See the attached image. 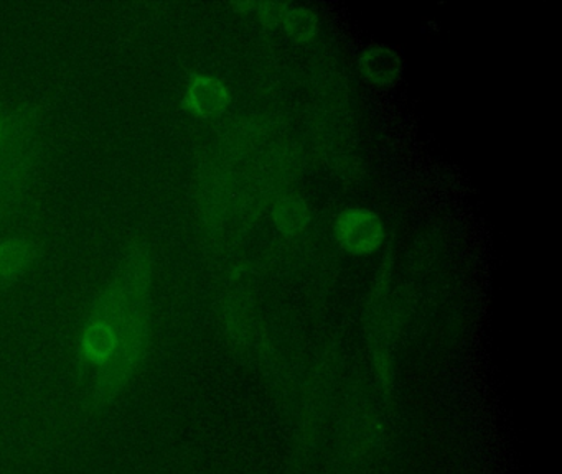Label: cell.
<instances>
[{"instance_id": "obj_1", "label": "cell", "mask_w": 562, "mask_h": 474, "mask_svg": "<svg viewBox=\"0 0 562 474\" xmlns=\"http://www.w3.org/2000/svg\"><path fill=\"white\" fill-rule=\"evenodd\" d=\"M38 157V121L19 111L0 127V216L11 213L31 187Z\"/></svg>"}, {"instance_id": "obj_2", "label": "cell", "mask_w": 562, "mask_h": 474, "mask_svg": "<svg viewBox=\"0 0 562 474\" xmlns=\"http://www.w3.org/2000/svg\"><path fill=\"white\" fill-rule=\"evenodd\" d=\"M121 318L123 308L120 300L110 286L103 289L94 296L87 319L81 326L78 339V359L81 371H100L117 348L120 339Z\"/></svg>"}, {"instance_id": "obj_3", "label": "cell", "mask_w": 562, "mask_h": 474, "mask_svg": "<svg viewBox=\"0 0 562 474\" xmlns=\"http://www.w3.org/2000/svg\"><path fill=\"white\" fill-rule=\"evenodd\" d=\"M337 237L351 253H371L381 246L383 224L376 214L363 207L344 211L337 219Z\"/></svg>"}, {"instance_id": "obj_4", "label": "cell", "mask_w": 562, "mask_h": 474, "mask_svg": "<svg viewBox=\"0 0 562 474\" xmlns=\"http://www.w3.org/2000/svg\"><path fill=\"white\" fill-rule=\"evenodd\" d=\"M186 104L200 117H215L228 105V91L218 79L195 76L187 89Z\"/></svg>"}, {"instance_id": "obj_5", "label": "cell", "mask_w": 562, "mask_h": 474, "mask_svg": "<svg viewBox=\"0 0 562 474\" xmlns=\"http://www.w3.org/2000/svg\"><path fill=\"white\" fill-rule=\"evenodd\" d=\"M37 256V247L25 237H11L0 242V280L19 279L25 270L31 269Z\"/></svg>"}, {"instance_id": "obj_6", "label": "cell", "mask_w": 562, "mask_h": 474, "mask_svg": "<svg viewBox=\"0 0 562 474\" xmlns=\"http://www.w3.org/2000/svg\"><path fill=\"white\" fill-rule=\"evenodd\" d=\"M279 213L282 214V217H279V224H284L285 229L291 226L297 227V224L304 226L301 221V213H304V210H299L297 201H292V203L285 201L284 210L279 211Z\"/></svg>"}, {"instance_id": "obj_7", "label": "cell", "mask_w": 562, "mask_h": 474, "mask_svg": "<svg viewBox=\"0 0 562 474\" xmlns=\"http://www.w3.org/2000/svg\"><path fill=\"white\" fill-rule=\"evenodd\" d=\"M0 127H2V122H0Z\"/></svg>"}]
</instances>
